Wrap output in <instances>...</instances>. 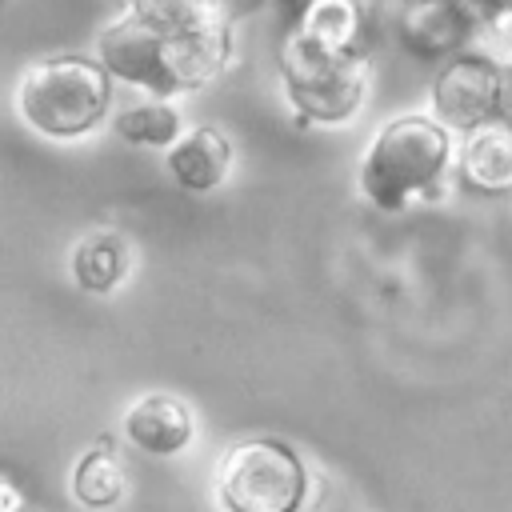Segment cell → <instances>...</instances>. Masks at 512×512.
<instances>
[{"mask_svg": "<svg viewBox=\"0 0 512 512\" xmlns=\"http://www.w3.org/2000/svg\"><path fill=\"white\" fill-rule=\"evenodd\" d=\"M308 472L292 444L248 436L216 460V500L224 512H300Z\"/></svg>", "mask_w": 512, "mask_h": 512, "instance_id": "277c9868", "label": "cell"}, {"mask_svg": "<svg viewBox=\"0 0 512 512\" xmlns=\"http://www.w3.org/2000/svg\"><path fill=\"white\" fill-rule=\"evenodd\" d=\"M128 272V244L116 232H92L72 248V280L84 292H112Z\"/></svg>", "mask_w": 512, "mask_h": 512, "instance_id": "9a60e30c", "label": "cell"}, {"mask_svg": "<svg viewBox=\"0 0 512 512\" xmlns=\"http://www.w3.org/2000/svg\"><path fill=\"white\" fill-rule=\"evenodd\" d=\"M96 60L108 68L112 80L132 84L148 96H168L172 92V68H168V28L136 16L124 8L116 20H108L96 36Z\"/></svg>", "mask_w": 512, "mask_h": 512, "instance_id": "8992f818", "label": "cell"}, {"mask_svg": "<svg viewBox=\"0 0 512 512\" xmlns=\"http://www.w3.org/2000/svg\"><path fill=\"white\" fill-rule=\"evenodd\" d=\"M220 4H224V0H128L124 8H132L136 16H144V20H152V24L168 28V32H176V28L196 24L200 16H208V12L220 8Z\"/></svg>", "mask_w": 512, "mask_h": 512, "instance_id": "2e32d148", "label": "cell"}, {"mask_svg": "<svg viewBox=\"0 0 512 512\" xmlns=\"http://www.w3.org/2000/svg\"><path fill=\"white\" fill-rule=\"evenodd\" d=\"M480 52L500 64H512V4L480 16Z\"/></svg>", "mask_w": 512, "mask_h": 512, "instance_id": "e0dca14e", "label": "cell"}, {"mask_svg": "<svg viewBox=\"0 0 512 512\" xmlns=\"http://www.w3.org/2000/svg\"><path fill=\"white\" fill-rule=\"evenodd\" d=\"M112 76L96 56L52 52L28 60L16 80V112L44 140H80L112 108Z\"/></svg>", "mask_w": 512, "mask_h": 512, "instance_id": "7a4b0ae2", "label": "cell"}, {"mask_svg": "<svg viewBox=\"0 0 512 512\" xmlns=\"http://www.w3.org/2000/svg\"><path fill=\"white\" fill-rule=\"evenodd\" d=\"M456 168H460L464 188H472L480 196L512 192V120L496 116V120L464 132Z\"/></svg>", "mask_w": 512, "mask_h": 512, "instance_id": "8fae6325", "label": "cell"}, {"mask_svg": "<svg viewBox=\"0 0 512 512\" xmlns=\"http://www.w3.org/2000/svg\"><path fill=\"white\" fill-rule=\"evenodd\" d=\"M124 488H128L124 464H120V456L112 452V440L100 436V440L76 460V468H72V496H76V504H84L88 512H104V508L120 504Z\"/></svg>", "mask_w": 512, "mask_h": 512, "instance_id": "4fadbf2b", "label": "cell"}, {"mask_svg": "<svg viewBox=\"0 0 512 512\" xmlns=\"http://www.w3.org/2000/svg\"><path fill=\"white\" fill-rule=\"evenodd\" d=\"M236 52V36H232V12L228 4L212 8L208 16H200L188 28L168 32V68H172V92L188 96L200 92L204 84H212Z\"/></svg>", "mask_w": 512, "mask_h": 512, "instance_id": "52a82bcc", "label": "cell"}, {"mask_svg": "<svg viewBox=\"0 0 512 512\" xmlns=\"http://www.w3.org/2000/svg\"><path fill=\"white\" fill-rule=\"evenodd\" d=\"M0 492H4V504H0V512H24V504H20V492H16V484H12V480H0Z\"/></svg>", "mask_w": 512, "mask_h": 512, "instance_id": "ac0fdd59", "label": "cell"}, {"mask_svg": "<svg viewBox=\"0 0 512 512\" xmlns=\"http://www.w3.org/2000/svg\"><path fill=\"white\" fill-rule=\"evenodd\" d=\"M500 116L512 120V64H504V92H500Z\"/></svg>", "mask_w": 512, "mask_h": 512, "instance_id": "d6986e66", "label": "cell"}, {"mask_svg": "<svg viewBox=\"0 0 512 512\" xmlns=\"http://www.w3.org/2000/svg\"><path fill=\"white\" fill-rule=\"evenodd\" d=\"M400 4H412V0H400Z\"/></svg>", "mask_w": 512, "mask_h": 512, "instance_id": "44dd1931", "label": "cell"}, {"mask_svg": "<svg viewBox=\"0 0 512 512\" xmlns=\"http://www.w3.org/2000/svg\"><path fill=\"white\" fill-rule=\"evenodd\" d=\"M288 28L332 52H364L368 0H300Z\"/></svg>", "mask_w": 512, "mask_h": 512, "instance_id": "7c38bea8", "label": "cell"}, {"mask_svg": "<svg viewBox=\"0 0 512 512\" xmlns=\"http://www.w3.org/2000/svg\"><path fill=\"white\" fill-rule=\"evenodd\" d=\"M24 512H28V508H24Z\"/></svg>", "mask_w": 512, "mask_h": 512, "instance_id": "7402d4cb", "label": "cell"}, {"mask_svg": "<svg viewBox=\"0 0 512 512\" xmlns=\"http://www.w3.org/2000/svg\"><path fill=\"white\" fill-rule=\"evenodd\" d=\"M232 140L212 124H192L180 132V140L164 152L168 176L184 192H216L232 172Z\"/></svg>", "mask_w": 512, "mask_h": 512, "instance_id": "30bf717a", "label": "cell"}, {"mask_svg": "<svg viewBox=\"0 0 512 512\" xmlns=\"http://www.w3.org/2000/svg\"><path fill=\"white\" fill-rule=\"evenodd\" d=\"M452 164V132L428 112L384 120L364 144L356 188L380 212H400L412 200H432Z\"/></svg>", "mask_w": 512, "mask_h": 512, "instance_id": "6da1fadb", "label": "cell"}, {"mask_svg": "<svg viewBox=\"0 0 512 512\" xmlns=\"http://www.w3.org/2000/svg\"><path fill=\"white\" fill-rule=\"evenodd\" d=\"M184 132V116L168 96H148L140 104H128L116 116V136L132 148H160L168 152Z\"/></svg>", "mask_w": 512, "mask_h": 512, "instance_id": "5bb4252c", "label": "cell"}, {"mask_svg": "<svg viewBox=\"0 0 512 512\" xmlns=\"http://www.w3.org/2000/svg\"><path fill=\"white\" fill-rule=\"evenodd\" d=\"M480 16H488V12H496V8H504V4H512V0H468Z\"/></svg>", "mask_w": 512, "mask_h": 512, "instance_id": "ffe728a7", "label": "cell"}, {"mask_svg": "<svg viewBox=\"0 0 512 512\" xmlns=\"http://www.w3.org/2000/svg\"><path fill=\"white\" fill-rule=\"evenodd\" d=\"M500 92H504V64L488 52H460L448 56L428 88L432 116L448 132H472L500 116Z\"/></svg>", "mask_w": 512, "mask_h": 512, "instance_id": "5b68a950", "label": "cell"}, {"mask_svg": "<svg viewBox=\"0 0 512 512\" xmlns=\"http://www.w3.org/2000/svg\"><path fill=\"white\" fill-rule=\"evenodd\" d=\"M276 68L284 100L300 124H344L368 100V56L320 48L296 28H284L276 44Z\"/></svg>", "mask_w": 512, "mask_h": 512, "instance_id": "3957f363", "label": "cell"}, {"mask_svg": "<svg viewBox=\"0 0 512 512\" xmlns=\"http://www.w3.org/2000/svg\"><path fill=\"white\" fill-rule=\"evenodd\" d=\"M124 436L148 456H176L192 444V408L172 392H144L124 408Z\"/></svg>", "mask_w": 512, "mask_h": 512, "instance_id": "9c48e42d", "label": "cell"}, {"mask_svg": "<svg viewBox=\"0 0 512 512\" xmlns=\"http://www.w3.org/2000/svg\"><path fill=\"white\" fill-rule=\"evenodd\" d=\"M396 32L404 48L420 56H460L472 40H480V12L468 0H412L400 4Z\"/></svg>", "mask_w": 512, "mask_h": 512, "instance_id": "ba28073f", "label": "cell"}]
</instances>
